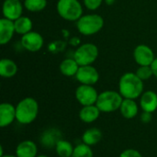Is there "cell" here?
Instances as JSON below:
<instances>
[{
	"label": "cell",
	"instance_id": "6da1fadb",
	"mask_svg": "<svg viewBox=\"0 0 157 157\" xmlns=\"http://www.w3.org/2000/svg\"><path fill=\"white\" fill-rule=\"evenodd\" d=\"M123 98L137 99L144 92V81L135 73L127 72L123 74L119 81V90Z\"/></svg>",
	"mask_w": 157,
	"mask_h": 157
},
{
	"label": "cell",
	"instance_id": "7a4b0ae2",
	"mask_svg": "<svg viewBox=\"0 0 157 157\" xmlns=\"http://www.w3.org/2000/svg\"><path fill=\"white\" fill-rule=\"evenodd\" d=\"M39 114V103L31 98H22L16 105V121L21 125H29L32 123Z\"/></svg>",
	"mask_w": 157,
	"mask_h": 157
},
{
	"label": "cell",
	"instance_id": "3957f363",
	"mask_svg": "<svg viewBox=\"0 0 157 157\" xmlns=\"http://www.w3.org/2000/svg\"><path fill=\"white\" fill-rule=\"evenodd\" d=\"M105 21L102 16L96 13L85 14L76 22L77 31L84 36H92L98 33L104 27Z\"/></svg>",
	"mask_w": 157,
	"mask_h": 157
},
{
	"label": "cell",
	"instance_id": "277c9868",
	"mask_svg": "<svg viewBox=\"0 0 157 157\" xmlns=\"http://www.w3.org/2000/svg\"><path fill=\"white\" fill-rule=\"evenodd\" d=\"M56 10L63 19L70 22H76L84 15L83 5L79 0H58Z\"/></svg>",
	"mask_w": 157,
	"mask_h": 157
},
{
	"label": "cell",
	"instance_id": "5b68a950",
	"mask_svg": "<svg viewBox=\"0 0 157 157\" xmlns=\"http://www.w3.org/2000/svg\"><path fill=\"white\" fill-rule=\"evenodd\" d=\"M122 101L123 98L119 91L105 90L99 93L96 105L101 112L111 113L120 110Z\"/></svg>",
	"mask_w": 157,
	"mask_h": 157
},
{
	"label": "cell",
	"instance_id": "8992f818",
	"mask_svg": "<svg viewBox=\"0 0 157 157\" xmlns=\"http://www.w3.org/2000/svg\"><path fill=\"white\" fill-rule=\"evenodd\" d=\"M99 54L98 48L92 42H86L80 44L74 52V59L78 63L80 66L93 64Z\"/></svg>",
	"mask_w": 157,
	"mask_h": 157
},
{
	"label": "cell",
	"instance_id": "52a82bcc",
	"mask_svg": "<svg viewBox=\"0 0 157 157\" xmlns=\"http://www.w3.org/2000/svg\"><path fill=\"white\" fill-rule=\"evenodd\" d=\"M98 95L99 93L94 86L89 85H79L75 92V98L82 107L96 105Z\"/></svg>",
	"mask_w": 157,
	"mask_h": 157
},
{
	"label": "cell",
	"instance_id": "ba28073f",
	"mask_svg": "<svg viewBox=\"0 0 157 157\" xmlns=\"http://www.w3.org/2000/svg\"><path fill=\"white\" fill-rule=\"evenodd\" d=\"M20 44L24 50L29 52H37L42 49L44 45V39L40 33L32 30L21 36Z\"/></svg>",
	"mask_w": 157,
	"mask_h": 157
},
{
	"label": "cell",
	"instance_id": "9c48e42d",
	"mask_svg": "<svg viewBox=\"0 0 157 157\" xmlns=\"http://www.w3.org/2000/svg\"><path fill=\"white\" fill-rule=\"evenodd\" d=\"M132 56L139 66H150L156 58L153 49L146 44L137 45L133 50Z\"/></svg>",
	"mask_w": 157,
	"mask_h": 157
},
{
	"label": "cell",
	"instance_id": "30bf717a",
	"mask_svg": "<svg viewBox=\"0 0 157 157\" xmlns=\"http://www.w3.org/2000/svg\"><path fill=\"white\" fill-rule=\"evenodd\" d=\"M75 77L80 85L94 86L99 80V73L98 69L92 64L84 65L79 67Z\"/></svg>",
	"mask_w": 157,
	"mask_h": 157
},
{
	"label": "cell",
	"instance_id": "8fae6325",
	"mask_svg": "<svg viewBox=\"0 0 157 157\" xmlns=\"http://www.w3.org/2000/svg\"><path fill=\"white\" fill-rule=\"evenodd\" d=\"M24 4L20 0H4L2 6L3 17L15 21L23 16Z\"/></svg>",
	"mask_w": 157,
	"mask_h": 157
},
{
	"label": "cell",
	"instance_id": "7c38bea8",
	"mask_svg": "<svg viewBox=\"0 0 157 157\" xmlns=\"http://www.w3.org/2000/svg\"><path fill=\"white\" fill-rule=\"evenodd\" d=\"M16 121V106L8 102L0 104V127L6 128Z\"/></svg>",
	"mask_w": 157,
	"mask_h": 157
},
{
	"label": "cell",
	"instance_id": "4fadbf2b",
	"mask_svg": "<svg viewBox=\"0 0 157 157\" xmlns=\"http://www.w3.org/2000/svg\"><path fill=\"white\" fill-rule=\"evenodd\" d=\"M140 108L143 111L154 113L157 110V93L153 90L144 91L140 97Z\"/></svg>",
	"mask_w": 157,
	"mask_h": 157
},
{
	"label": "cell",
	"instance_id": "5bb4252c",
	"mask_svg": "<svg viewBox=\"0 0 157 157\" xmlns=\"http://www.w3.org/2000/svg\"><path fill=\"white\" fill-rule=\"evenodd\" d=\"M62 138V132L60 130L56 128H50L45 130L40 137V142L41 145L45 148H54L58 141H60Z\"/></svg>",
	"mask_w": 157,
	"mask_h": 157
},
{
	"label": "cell",
	"instance_id": "9a60e30c",
	"mask_svg": "<svg viewBox=\"0 0 157 157\" xmlns=\"http://www.w3.org/2000/svg\"><path fill=\"white\" fill-rule=\"evenodd\" d=\"M16 33L15 23L13 20L2 17L0 19V44H7L14 37Z\"/></svg>",
	"mask_w": 157,
	"mask_h": 157
},
{
	"label": "cell",
	"instance_id": "2e32d148",
	"mask_svg": "<svg viewBox=\"0 0 157 157\" xmlns=\"http://www.w3.org/2000/svg\"><path fill=\"white\" fill-rule=\"evenodd\" d=\"M15 155L17 157H37L38 145L31 140H25L20 142L15 150Z\"/></svg>",
	"mask_w": 157,
	"mask_h": 157
},
{
	"label": "cell",
	"instance_id": "e0dca14e",
	"mask_svg": "<svg viewBox=\"0 0 157 157\" xmlns=\"http://www.w3.org/2000/svg\"><path fill=\"white\" fill-rule=\"evenodd\" d=\"M139 106L135 99L123 98V101L120 108L121 116L127 120L134 119L139 114Z\"/></svg>",
	"mask_w": 157,
	"mask_h": 157
},
{
	"label": "cell",
	"instance_id": "ac0fdd59",
	"mask_svg": "<svg viewBox=\"0 0 157 157\" xmlns=\"http://www.w3.org/2000/svg\"><path fill=\"white\" fill-rule=\"evenodd\" d=\"M100 113L101 111L97 107V105H90V106L82 107L81 109L79 110L78 116L81 121H83L84 123L89 124V123H93L94 121H96L99 118Z\"/></svg>",
	"mask_w": 157,
	"mask_h": 157
},
{
	"label": "cell",
	"instance_id": "d6986e66",
	"mask_svg": "<svg viewBox=\"0 0 157 157\" xmlns=\"http://www.w3.org/2000/svg\"><path fill=\"white\" fill-rule=\"evenodd\" d=\"M18 71L17 64L9 58H3L0 61V76L3 78H12Z\"/></svg>",
	"mask_w": 157,
	"mask_h": 157
},
{
	"label": "cell",
	"instance_id": "ffe728a7",
	"mask_svg": "<svg viewBox=\"0 0 157 157\" xmlns=\"http://www.w3.org/2000/svg\"><path fill=\"white\" fill-rule=\"evenodd\" d=\"M80 65L73 58H66L63 60L59 65V70L61 74L66 77H73L75 76Z\"/></svg>",
	"mask_w": 157,
	"mask_h": 157
},
{
	"label": "cell",
	"instance_id": "44dd1931",
	"mask_svg": "<svg viewBox=\"0 0 157 157\" xmlns=\"http://www.w3.org/2000/svg\"><path fill=\"white\" fill-rule=\"evenodd\" d=\"M102 132L98 128H89L84 132L82 135V143L92 147L94 145H97L102 140Z\"/></svg>",
	"mask_w": 157,
	"mask_h": 157
},
{
	"label": "cell",
	"instance_id": "7402d4cb",
	"mask_svg": "<svg viewBox=\"0 0 157 157\" xmlns=\"http://www.w3.org/2000/svg\"><path fill=\"white\" fill-rule=\"evenodd\" d=\"M15 23V29L16 33L18 35H25L30 31H32L33 28V22L30 17L27 16H21L17 19L14 21Z\"/></svg>",
	"mask_w": 157,
	"mask_h": 157
},
{
	"label": "cell",
	"instance_id": "603a6c76",
	"mask_svg": "<svg viewBox=\"0 0 157 157\" xmlns=\"http://www.w3.org/2000/svg\"><path fill=\"white\" fill-rule=\"evenodd\" d=\"M74 149H75V146L73 145V144L63 139H61L60 141H58V143L56 144L54 147L55 153L57 156L59 157H71L73 155Z\"/></svg>",
	"mask_w": 157,
	"mask_h": 157
},
{
	"label": "cell",
	"instance_id": "cb8c5ba5",
	"mask_svg": "<svg viewBox=\"0 0 157 157\" xmlns=\"http://www.w3.org/2000/svg\"><path fill=\"white\" fill-rule=\"evenodd\" d=\"M24 7L29 12L36 13L44 10L47 6V0H24Z\"/></svg>",
	"mask_w": 157,
	"mask_h": 157
},
{
	"label": "cell",
	"instance_id": "d4e9b609",
	"mask_svg": "<svg viewBox=\"0 0 157 157\" xmlns=\"http://www.w3.org/2000/svg\"><path fill=\"white\" fill-rule=\"evenodd\" d=\"M71 157H94V153L92 151L91 146H88L82 143L75 146Z\"/></svg>",
	"mask_w": 157,
	"mask_h": 157
},
{
	"label": "cell",
	"instance_id": "484cf974",
	"mask_svg": "<svg viewBox=\"0 0 157 157\" xmlns=\"http://www.w3.org/2000/svg\"><path fill=\"white\" fill-rule=\"evenodd\" d=\"M135 74L144 82L146 80H149L152 76H154V73H153L151 65L150 66H139L137 68Z\"/></svg>",
	"mask_w": 157,
	"mask_h": 157
},
{
	"label": "cell",
	"instance_id": "4316f807",
	"mask_svg": "<svg viewBox=\"0 0 157 157\" xmlns=\"http://www.w3.org/2000/svg\"><path fill=\"white\" fill-rule=\"evenodd\" d=\"M104 0H83L84 6L90 11L98 10L103 4Z\"/></svg>",
	"mask_w": 157,
	"mask_h": 157
},
{
	"label": "cell",
	"instance_id": "83f0119b",
	"mask_svg": "<svg viewBox=\"0 0 157 157\" xmlns=\"http://www.w3.org/2000/svg\"><path fill=\"white\" fill-rule=\"evenodd\" d=\"M120 157H143V155H142V154L138 150L132 149V148H129V149L123 150L121 153Z\"/></svg>",
	"mask_w": 157,
	"mask_h": 157
},
{
	"label": "cell",
	"instance_id": "f1b7e54d",
	"mask_svg": "<svg viewBox=\"0 0 157 157\" xmlns=\"http://www.w3.org/2000/svg\"><path fill=\"white\" fill-rule=\"evenodd\" d=\"M140 119H141L143 123H145V124L146 123H150L152 121V120H153V113L143 111V113L140 116Z\"/></svg>",
	"mask_w": 157,
	"mask_h": 157
},
{
	"label": "cell",
	"instance_id": "f546056e",
	"mask_svg": "<svg viewBox=\"0 0 157 157\" xmlns=\"http://www.w3.org/2000/svg\"><path fill=\"white\" fill-rule=\"evenodd\" d=\"M153 73H154V76L157 79V57L155 59V61L153 62V63L151 64Z\"/></svg>",
	"mask_w": 157,
	"mask_h": 157
},
{
	"label": "cell",
	"instance_id": "4dcf8cb0",
	"mask_svg": "<svg viewBox=\"0 0 157 157\" xmlns=\"http://www.w3.org/2000/svg\"><path fill=\"white\" fill-rule=\"evenodd\" d=\"M3 155H4V149H3V146L1 145V146H0V157H2Z\"/></svg>",
	"mask_w": 157,
	"mask_h": 157
},
{
	"label": "cell",
	"instance_id": "1f68e13d",
	"mask_svg": "<svg viewBox=\"0 0 157 157\" xmlns=\"http://www.w3.org/2000/svg\"><path fill=\"white\" fill-rule=\"evenodd\" d=\"M2 157H17L16 155H5Z\"/></svg>",
	"mask_w": 157,
	"mask_h": 157
},
{
	"label": "cell",
	"instance_id": "d6a6232c",
	"mask_svg": "<svg viewBox=\"0 0 157 157\" xmlns=\"http://www.w3.org/2000/svg\"><path fill=\"white\" fill-rule=\"evenodd\" d=\"M37 157H49L48 155H39Z\"/></svg>",
	"mask_w": 157,
	"mask_h": 157
}]
</instances>
